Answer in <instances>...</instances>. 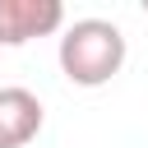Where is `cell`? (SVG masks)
Here are the masks:
<instances>
[{"instance_id":"1","label":"cell","mask_w":148,"mask_h":148,"mask_svg":"<svg viewBox=\"0 0 148 148\" xmlns=\"http://www.w3.org/2000/svg\"><path fill=\"white\" fill-rule=\"evenodd\" d=\"M125 65V32L106 18H79L60 37V74L79 88H102Z\"/></svg>"},{"instance_id":"2","label":"cell","mask_w":148,"mask_h":148,"mask_svg":"<svg viewBox=\"0 0 148 148\" xmlns=\"http://www.w3.org/2000/svg\"><path fill=\"white\" fill-rule=\"evenodd\" d=\"M65 23L60 0H0V46H23L32 37H51Z\"/></svg>"},{"instance_id":"3","label":"cell","mask_w":148,"mask_h":148,"mask_svg":"<svg viewBox=\"0 0 148 148\" xmlns=\"http://www.w3.org/2000/svg\"><path fill=\"white\" fill-rule=\"evenodd\" d=\"M42 120H46V111H42L37 92H28V88H18V83L0 88V148H23V143H32V139L42 134Z\"/></svg>"},{"instance_id":"4","label":"cell","mask_w":148,"mask_h":148,"mask_svg":"<svg viewBox=\"0 0 148 148\" xmlns=\"http://www.w3.org/2000/svg\"><path fill=\"white\" fill-rule=\"evenodd\" d=\"M143 14H148V0H143Z\"/></svg>"}]
</instances>
